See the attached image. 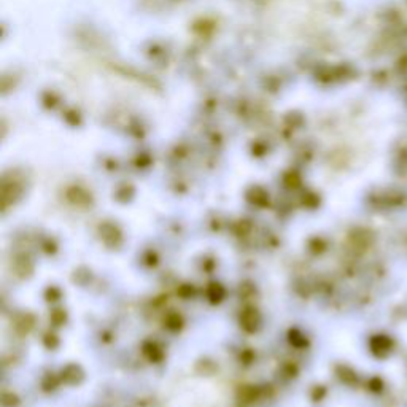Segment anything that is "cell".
<instances>
[{"instance_id": "1", "label": "cell", "mask_w": 407, "mask_h": 407, "mask_svg": "<svg viewBox=\"0 0 407 407\" xmlns=\"http://www.w3.org/2000/svg\"><path fill=\"white\" fill-rule=\"evenodd\" d=\"M367 347H369L371 355L377 360H387L393 355V351L396 348V340L393 339L390 334L385 333H377L372 334L367 340Z\"/></svg>"}, {"instance_id": "2", "label": "cell", "mask_w": 407, "mask_h": 407, "mask_svg": "<svg viewBox=\"0 0 407 407\" xmlns=\"http://www.w3.org/2000/svg\"><path fill=\"white\" fill-rule=\"evenodd\" d=\"M100 237L108 247H118L123 242L121 231L112 223H105L103 226H100Z\"/></svg>"}, {"instance_id": "3", "label": "cell", "mask_w": 407, "mask_h": 407, "mask_svg": "<svg viewBox=\"0 0 407 407\" xmlns=\"http://www.w3.org/2000/svg\"><path fill=\"white\" fill-rule=\"evenodd\" d=\"M261 323V317L258 310L255 309H245L240 315V324L245 331L248 333H255L258 330V326Z\"/></svg>"}, {"instance_id": "4", "label": "cell", "mask_w": 407, "mask_h": 407, "mask_svg": "<svg viewBox=\"0 0 407 407\" xmlns=\"http://www.w3.org/2000/svg\"><path fill=\"white\" fill-rule=\"evenodd\" d=\"M336 375L339 377L340 382H344L345 385L353 387L358 384V374L347 364H339L336 367Z\"/></svg>"}, {"instance_id": "5", "label": "cell", "mask_w": 407, "mask_h": 407, "mask_svg": "<svg viewBox=\"0 0 407 407\" xmlns=\"http://www.w3.org/2000/svg\"><path fill=\"white\" fill-rule=\"evenodd\" d=\"M62 380H64L65 384H69V385H76V384H80L82 380H83V371H82V367H80V366H76V364H69V366L62 371Z\"/></svg>"}, {"instance_id": "6", "label": "cell", "mask_w": 407, "mask_h": 407, "mask_svg": "<svg viewBox=\"0 0 407 407\" xmlns=\"http://www.w3.org/2000/svg\"><path fill=\"white\" fill-rule=\"evenodd\" d=\"M367 390L372 391V393H382L385 390V380L380 377V375H372L369 377V380H367Z\"/></svg>"}, {"instance_id": "7", "label": "cell", "mask_w": 407, "mask_h": 407, "mask_svg": "<svg viewBox=\"0 0 407 407\" xmlns=\"http://www.w3.org/2000/svg\"><path fill=\"white\" fill-rule=\"evenodd\" d=\"M207 296H208L210 301H212V303H220V301L223 299V296H225V290H223L221 285L212 283L208 286V290H207Z\"/></svg>"}, {"instance_id": "8", "label": "cell", "mask_w": 407, "mask_h": 407, "mask_svg": "<svg viewBox=\"0 0 407 407\" xmlns=\"http://www.w3.org/2000/svg\"><path fill=\"white\" fill-rule=\"evenodd\" d=\"M145 353H147V355L150 357V360H153V361L161 360V357H162L161 350L157 348V347H156V344H153V342H150V344H147V345H145Z\"/></svg>"}, {"instance_id": "9", "label": "cell", "mask_w": 407, "mask_h": 407, "mask_svg": "<svg viewBox=\"0 0 407 407\" xmlns=\"http://www.w3.org/2000/svg\"><path fill=\"white\" fill-rule=\"evenodd\" d=\"M166 324H167V328H170V330H178V328L181 326V317L178 313H170L166 318Z\"/></svg>"}, {"instance_id": "10", "label": "cell", "mask_w": 407, "mask_h": 407, "mask_svg": "<svg viewBox=\"0 0 407 407\" xmlns=\"http://www.w3.org/2000/svg\"><path fill=\"white\" fill-rule=\"evenodd\" d=\"M28 318H31V315H24V317L21 318V321L16 324L18 328H22V333H24V331L28 333V331L31 330V328H32V324H34V321H29V323H28Z\"/></svg>"}, {"instance_id": "11", "label": "cell", "mask_w": 407, "mask_h": 407, "mask_svg": "<svg viewBox=\"0 0 407 407\" xmlns=\"http://www.w3.org/2000/svg\"><path fill=\"white\" fill-rule=\"evenodd\" d=\"M51 320L55 321L56 324H61L65 320V313L62 310H55V312H52V315H51Z\"/></svg>"}, {"instance_id": "12", "label": "cell", "mask_w": 407, "mask_h": 407, "mask_svg": "<svg viewBox=\"0 0 407 407\" xmlns=\"http://www.w3.org/2000/svg\"><path fill=\"white\" fill-rule=\"evenodd\" d=\"M48 293H49V297H52V301H56V299H59V290H56L55 286H51L49 290H48Z\"/></svg>"}]
</instances>
